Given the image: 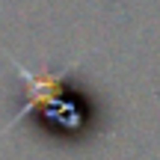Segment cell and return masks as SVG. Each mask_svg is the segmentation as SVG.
Segmentation results:
<instances>
[{
  "label": "cell",
  "mask_w": 160,
  "mask_h": 160,
  "mask_svg": "<svg viewBox=\"0 0 160 160\" xmlns=\"http://www.w3.org/2000/svg\"><path fill=\"white\" fill-rule=\"evenodd\" d=\"M12 59V57H9ZM15 68L21 71V80L27 86V95H24V107L18 110L15 116L9 119V125H15L24 113L30 110H42L48 119H59L62 125H77L80 116H77V104L74 98L65 95V86H68V71H30L24 68L18 59H12Z\"/></svg>",
  "instance_id": "cell-1"
}]
</instances>
